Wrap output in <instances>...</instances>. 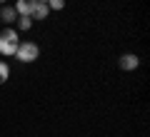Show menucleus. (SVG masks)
I'll return each instance as SVG.
<instances>
[{
  "mask_svg": "<svg viewBox=\"0 0 150 137\" xmlns=\"http://www.w3.org/2000/svg\"><path fill=\"white\" fill-rule=\"evenodd\" d=\"M18 45H20V40H18V30L15 27H5V30L0 32V55H5V58L15 55Z\"/></svg>",
  "mask_w": 150,
  "mask_h": 137,
  "instance_id": "f257e3e1",
  "label": "nucleus"
},
{
  "mask_svg": "<svg viewBox=\"0 0 150 137\" xmlns=\"http://www.w3.org/2000/svg\"><path fill=\"white\" fill-rule=\"evenodd\" d=\"M15 58L20 60V63H35V60L40 58V48H38L33 40H25V42H20V45H18Z\"/></svg>",
  "mask_w": 150,
  "mask_h": 137,
  "instance_id": "f03ea898",
  "label": "nucleus"
},
{
  "mask_svg": "<svg viewBox=\"0 0 150 137\" xmlns=\"http://www.w3.org/2000/svg\"><path fill=\"white\" fill-rule=\"evenodd\" d=\"M138 65H140V58H138V55H133V53H125V55H120V58H118V67L125 70V72L138 70Z\"/></svg>",
  "mask_w": 150,
  "mask_h": 137,
  "instance_id": "7ed1b4c3",
  "label": "nucleus"
},
{
  "mask_svg": "<svg viewBox=\"0 0 150 137\" xmlns=\"http://www.w3.org/2000/svg\"><path fill=\"white\" fill-rule=\"evenodd\" d=\"M35 3H38V0H18V3H15V13H18V15H28V18H30Z\"/></svg>",
  "mask_w": 150,
  "mask_h": 137,
  "instance_id": "20e7f679",
  "label": "nucleus"
},
{
  "mask_svg": "<svg viewBox=\"0 0 150 137\" xmlns=\"http://www.w3.org/2000/svg\"><path fill=\"white\" fill-rule=\"evenodd\" d=\"M0 20H3V22H8V25H13V22L18 20L15 8H13V5H3V8H0Z\"/></svg>",
  "mask_w": 150,
  "mask_h": 137,
  "instance_id": "39448f33",
  "label": "nucleus"
},
{
  "mask_svg": "<svg viewBox=\"0 0 150 137\" xmlns=\"http://www.w3.org/2000/svg\"><path fill=\"white\" fill-rule=\"evenodd\" d=\"M48 15H50V8H48V3H35V8H33L30 18H35V20H45Z\"/></svg>",
  "mask_w": 150,
  "mask_h": 137,
  "instance_id": "423d86ee",
  "label": "nucleus"
},
{
  "mask_svg": "<svg viewBox=\"0 0 150 137\" xmlns=\"http://www.w3.org/2000/svg\"><path fill=\"white\" fill-rule=\"evenodd\" d=\"M18 30H30L33 27V18H28V15H18Z\"/></svg>",
  "mask_w": 150,
  "mask_h": 137,
  "instance_id": "0eeeda50",
  "label": "nucleus"
},
{
  "mask_svg": "<svg viewBox=\"0 0 150 137\" xmlns=\"http://www.w3.org/2000/svg\"><path fill=\"white\" fill-rule=\"evenodd\" d=\"M8 77H10V67H8V63H3V60H0V85L8 82Z\"/></svg>",
  "mask_w": 150,
  "mask_h": 137,
  "instance_id": "6e6552de",
  "label": "nucleus"
},
{
  "mask_svg": "<svg viewBox=\"0 0 150 137\" xmlns=\"http://www.w3.org/2000/svg\"><path fill=\"white\" fill-rule=\"evenodd\" d=\"M48 8H50V10H63L65 0H48Z\"/></svg>",
  "mask_w": 150,
  "mask_h": 137,
  "instance_id": "1a4fd4ad",
  "label": "nucleus"
},
{
  "mask_svg": "<svg viewBox=\"0 0 150 137\" xmlns=\"http://www.w3.org/2000/svg\"><path fill=\"white\" fill-rule=\"evenodd\" d=\"M38 3H48V0H38Z\"/></svg>",
  "mask_w": 150,
  "mask_h": 137,
  "instance_id": "9d476101",
  "label": "nucleus"
},
{
  "mask_svg": "<svg viewBox=\"0 0 150 137\" xmlns=\"http://www.w3.org/2000/svg\"><path fill=\"white\" fill-rule=\"evenodd\" d=\"M3 3H5V0H0V5H3Z\"/></svg>",
  "mask_w": 150,
  "mask_h": 137,
  "instance_id": "9b49d317",
  "label": "nucleus"
}]
</instances>
